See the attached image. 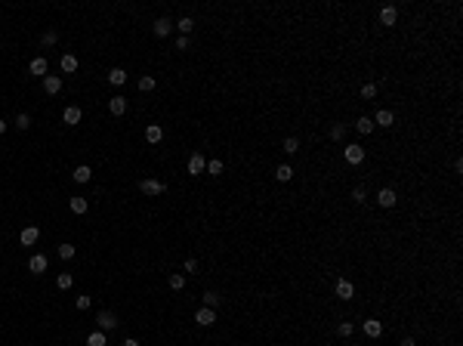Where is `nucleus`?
Here are the masks:
<instances>
[{"label":"nucleus","mask_w":463,"mask_h":346,"mask_svg":"<svg viewBox=\"0 0 463 346\" xmlns=\"http://www.w3.org/2000/svg\"><path fill=\"white\" fill-rule=\"evenodd\" d=\"M195 322L201 325V328H210L216 322V309H210V306H201L198 312H195Z\"/></svg>","instance_id":"1"},{"label":"nucleus","mask_w":463,"mask_h":346,"mask_svg":"<svg viewBox=\"0 0 463 346\" xmlns=\"http://www.w3.org/2000/svg\"><path fill=\"white\" fill-rule=\"evenodd\" d=\"M139 189H142V195H164V182L161 180H142L139 182Z\"/></svg>","instance_id":"2"},{"label":"nucleus","mask_w":463,"mask_h":346,"mask_svg":"<svg viewBox=\"0 0 463 346\" xmlns=\"http://www.w3.org/2000/svg\"><path fill=\"white\" fill-rule=\"evenodd\" d=\"M361 331H365L370 340H377V337L383 334V322H377V318H365V322H361Z\"/></svg>","instance_id":"3"},{"label":"nucleus","mask_w":463,"mask_h":346,"mask_svg":"<svg viewBox=\"0 0 463 346\" xmlns=\"http://www.w3.org/2000/svg\"><path fill=\"white\" fill-rule=\"evenodd\" d=\"M361 161H365V148H361L358 142H352V146H346V164H352V167H355V164H361Z\"/></svg>","instance_id":"4"},{"label":"nucleus","mask_w":463,"mask_h":346,"mask_svg":"<svg viewBox=\"0 0 463 346\" xmlns=\"http://www.w3.org/2000/svg\"><path fill=\"white\" fill-rule=\"evenodd\" d=\"M37 238H40V229H37V226H25V229L19 232V241L25 244V247H31V244H37Z\"/></svg>","instance_id":"5"},{"label":"nucleus","mask_w":463,"mask_h":346,"mask_svg":"<svg viewBox=\"0 0 463 346\" xmlns=\"http://www.w3.org/2000/svg\"><path fill=\"white\" fill-rule=\"evenodd\" d=\"M336 297H340V300H352V297H355V284H352L349 278H340V281H336Z\"/></svg>","instance_id":"6"},{"label":"nucleus","mask_w":463,"mask_h":346,"mask_svg":"<svg viewBox=\"0 0 463 346\" xmlns=\"http://www.w3.org/2000/svg\"><path fill=\"white\" fill-rule=\"evenodd\" d=\"M96 322H99V331H114V328H117V315L105 309V312H99Z\"/></svg>","instance_id":"7"},{"label":"nucleus","mask_w":463,"mask_h":346,"mask_svg":"<svg viewBox=\"0 0 463 346\" xmlns=\"http://www.w3.org/2000/svg\"><path fill=\"white\" fill-rule=\"evenodd\" d=\"M47 71H49V65H47V59H44V56L31 59V65H28V74H34V78H47Z\"/></svg>","instance_id":"8"},{"label":"nucleus","mask_w":463,"mask_h":346,"mask_svg":"<svg viewBox=\"0 0 463 346\" xmlns=\"http://www.w3.org/2000/svg\"><path fill=\"white\" fill-rule=\"evenodd\" d=\"M204 170H207L204 155H201V151H195V155L189 158V173H192V176H198V173H204Z\"/></svg>","instance_id":"9"},{"label":"nucleus","mask_w":463,"mask_h":346,"mask_svg":"<svg viewBox=\"0 0 463 346\" xmlns=\"http://www.w3.org/2000/svg\"><path fill=\"white\" fill-rule=\"evenodd\" d=\"M395 201H399V198H395V189H389V185L377 192V204H380V207H395Z\"/></svg>","instance_id":"10"},{"label":"nucleus","mask_w":463,"mask_h":346,"mask_svg":"<svg viewBox=\"0 0 463 346\" xmlns=\"http://www.w3.org/2000/svg\"><path fill=\"white\" fill-rule=\"evenodd\" d=\"M392 124H395V115L389 108H380V112L374 115V127H392Z\"/></svg>","instance_id":"11"},{"label":"nucleus","mask_w":463,"mask_h":346,"mask_svg":"<svg viewBox=\"0 0 463 346\" xmlns=\"http://www.w3.org/2000/svg\"><path fill=\"white\" fill-rule=\"evenodd\" d=\"M151 28H155V34H158V37H167V34L173 31V22L167 19V16H161V19H155V25H151Z\"/></svg>","instance_id":"12"},{"label":"nucleus","mask_w":463,"mask_h":346,"mask_svg":"<svg viewBox=\"0 0 463 346\" xmlns=\"http://www.w3.org/2000/svg\"><path fill=\"white\" fill-rule=\"evenodd\" d=\"M44 90L49 93V96H56V93L62 90V78H59V74H47V78H44Z\"/></svg>","instance_id":"13"},{"label":"nucleus","mask_w":463,"mask_h":346,"mask_svg":"<svg viewBox=\"0 0 463 346\" xmlns=\"http://www.w3.org/2000/svg\"><path fill=\"white\" fill-rule=\"evenodd\" d=\"M80 117H83V112H80L78 105H68V108L62 112V121H65V124H71V127H74V124H80Z\"/></svg>","instance_id":"14"},{"label":"nucleus","mask_w":463,"mask_h":346,"mask_svg":"<svg viewBox=\"0 0 463 346\" xmlns=\"http://www.w3.org/2000/svg\"><path fill=\"white\" fill-rule=\"evenodd\" d=\"M59 68H62L65 74H71V71H78V56H74V53H65L62 59H59Z\"/></svg>","instance_id":"15"},{"label":"nucleus","mask_w":463,"mask_h":346,"mask_svg":"<svg viewBox=\"0 0 463 346\" xmlns=\"http://www.w3.org/2000/svg\"><path fill=\"white\" fill-rule=\"evenodd\" d=\"M28 269H31V272H34V275L47 272V257H44V254H34V257L28 260Z\"/></svg>","instance_id":"16"},{"label":"nucleus","mask_w":463,"mask_h":346,"mask_svg":"<svg viewBox=\"0 0 463 346\" xmlns=\"http://www.w3.org/2000/svg\"><path fill=\"white\" fill-rule=\"evenodd\" d=\"M108 112L121 117L124 112H127V99H124V96H112V102H108Z\"/></svg>","instance_id":"17"},{"label":"nucleus","mask_w":463,"mask_h":346,"mask_svg":"<svg viewBox=\"0 0 463 346\" xmlns=\"http://www.w3.org/2000/svg\"><path fill=\"white\" fill-rule=\"evenodd\" d=\"M275 180H278V182L293 180V167H290V164H278V167H275Z\"/></svg>","instance_id":"18"},{"label":"nucleus","mask_w":463,"mask_h":346,"mask_svg":"<svg viewBox=\"0 0 463 346\" xmlns=\"http://www.w3.org/2000/svg\"><path fill=\"white\" fill-rule=\"evenodd\" d=\"M108 83L124 87V83H127V71H124V68H112V71H108Z\"/></svg>","instance_id":"19"},{"label":"nucleus","mask_w":463,"mask_h":346,"mask_svg":"<svg viewBox=\"0 0 463 346\" xmlns=\"http://www.w3.org/2000/svg\"><path fill=\"white\" fill-rule=\"evenodd\" d=\"M145 139H148V142H161V139H164L161 124H148V127H145Z\"/></svg>","instance_id":"20"},{"label":"nucleus","mask_w":463,"mask_h":346,"mask_svg":"<svg viewBox=\"0 0 463 346\" xmlns=\"http://www.w3.org/2000/svg\"><path fill=\"white\" fill-rule=\"evenodd\" d=\"M71 176H74V182H90V180H93V170H90L87 164H80V167H74Z\"/></svg>","instance_id":"21"},{"label":"nucleus","mask_w":463,"mask_h":346,"mask_svg":"<svg viewBox=\"0 0 463 346\" xmlns=\"http://www.w3.org/2000/svg\"><path fill=\"white\" fill-rule=\"evenodd\" d=\"M176 28L182 31V37H189L192 31H195V19H192V16H182V19L176 22Z\"/></svg>","instance_id":"22"},{"label":"nucleus","mask_w":463,"mask_h":346,"mask_svg":"<svg viewBox=\"0 0 463 346\" xmlns=\"http://www.w3.org/2000/svg\"><path fill=\"white\" fill-rule=\"evenodd\" d=\"M395 19H399V10H395V6H383L380 10V22L383 25H395Z\"/></svg>","instance_id":"23"},{"label":"nucleus","mask_w":463,"mask_h":346,"mask_svg":"<svg viewBox=\"0 0 463 346\" xmlns=\"http://www.w3.org/2000/svg\"><path fill=\"white\" fill-rule=\"evenodd\" d=\"M167 284H170V291H182L185 288V275L182 272H173L170 278H167Z\"/></svg>","instance_id":"24"},{"label":"nucleus","mask_w":463,"mask_h":346,"mask_svg":"<svg viewBox=\"0 0 463 346\" xmlns=\"http://www.w3.org/2000/svg\"><path fill=\"white\" fill-rule=\"evenodd\" d=\"M71 284H74V275H71V272H62V275L56 278V288H59V291H68Z\"/></svg>","instance_id":"25"},{"label":"nucleus","mask_w":463,"mask_h":346,"mask_svg":"<svg viewBox=\"0 0 463 346\" xmlns=\"http://www.w3.org/2000/svg\"><path fill=\"white\" fill-rule=\"evenodd\" d=\"M87 346H108V340H105V331H93V334L87 337Z\"/></svg>","instance_id":"26"},{"label":"nucleus","mask_w":463,"mask_h":346,"mask_svg":"<svg viewBox=\"0 0 463 346\" xmlns=\"http://www.w3.org/2000/svg\"><path fill=\"white\" fill-rule=\"evenodd\" d=\"M355 130L361 133V136H367V133L374 130V121H370V117H358V121H355Z\"/></svg>","instance_id":"27"},{"label":"nucleus","mask_w":463,"mask_h":346,"mask_svg":"<svg viewBox=\"0 0 463 346\" xmlns=\"http://www.w3.org/2000/svg\"><path fill=\"white\" fill-rule=\"evenodd\" d=\"M220 303H223V297H220V294H216V291H204V306L216 309V306H220Z\"/></svg>","instance_id":"28"},{"label":"nucleus","mask_w":463,"mask_h":346,"mask_svg":"<svg viewBox=\"0 0 463 346\" xmlns=\"http://www.w3.org/2000/svg\"><path fill=\"white\" fill-rule=\"evenodd\" d=\"M68 207H71V214H87V198H71Z\"/></svg>","instance_id":"29"},{"label":"nucleus","mask_w":463,"mask_h":346,"mask_svg":"<svg viewBox=\"0 0 463 346\" xmlns=\"http://www.w3.org/2000/svg\"><path fill=\"white\" fill-rule=\"evenodd\" d=\"M155 87H158V83H155V78H151V74H142V78H139V90H142V93H151Z\"/></svg>","instance_id":"30"},{"label":"nucleus","mask_w":463,"mask_h":346,"mask_svg":"<svg viewBox=\"0 0 463 346\" xmlns=\"http://www.w3.org/2000/svg\"><path fill=\"white\" fill-rule=\"evenodd\" d=\"M284 151H287V155H297V148H300V139L297 136H287L284 139V146H281Z\"/></svg>","instance_id":"31"},{"label":"nucleus","mask_w":463,"mask_h":346,"mask_svg":"<svg viewBox=\"0 0 463 346\" xmlns=\"http://www.w3.org/2000/svg\"><path fill=\"white\" fill-rule=\"evenodd\" d=\"M207 173H213V176H220V173H223V161H220V158L207 161Z\"/></svg>","instance_id":"32"},{"label":"nucleus","mask_w":463,"mask_h":346,"mask_svg":"<svg viewBox=\"0 0 463 346\" xmlns=\"http://www.w3.org/2000/svg\"><path fill=\"white\" fill-rule=\"evenodd\" d=\"M59 257H62V260H71V257H74V244H59Z\"/></svg>","instance_id":"33"},{"label":"nucleus","mask_w":463,"mask_h":346,"mask_svg":"<svg viewBox=\"0 0 463 346\" xmlns=\"http://www.w3.org/2000/svg\"><path fill=\"white\" fill-rule=\"evenodd\" d=\"M346 136V124H334L331 127V139H343Z\"/></svg>","instance_id":"34"},{"label":"nucleus","mask_w":463,"mask_h":346,"mask_svg":"<svg viewBox=\"0 0 463 346\" xmlns=\"http://www.w3.org/2000/svg\"><path fill=\"white\" fill-rule=\"evenodd\" d=\"M56 40H59V34H56V31H44V37H40V44H44V47H53Z\"/></svg>","instance_id":"35"},{"label":"nucleus","mask_w":463,"mask_h":346,"mask_svg":"<svg viewBox=\"0 0 463 346\" xmlns=\"http://www.w3.org/2000/svg\"><path fill=\"white\" fill-rule=\"evenodd\" d=\"M352 331H355V325H352V322H343L340 328H336V334H340V337H352Z\"/></svg>","instance_id":"36"},{"label":"nucleus","mask_w":463,"mask_h":346,"mask_svg":"<svg viewBox=\"0 0 463 346\" xmlns=\"http://www.w3.org/2000/svg\"><path fill=\"white\" fill-rule=\"evenodd\" d=\"M361 96H365V99H374V96H377V83H365V87H361Z\"/></svg>","instance_id":"37"},{"label":"nucleus","mask_w":463,"mask_h":346,"mask_svg":"<svg viewBox=\"0 0 463 346\" xmlns=\"http://www.w3.org/2000/svg\"><path fill=\"white\" fill-rule=\"evenodd\" d=\"M90 303H93V300L87 297V294H80V297H78V300H74V306H78V309L83 312V309H90Z\"/></svg>","instance_id":"38"},{"label":"nucleus","mask_w":463,"mask_h":346,"mask_svg":"<svg viewBox=\"0 0 463 346\" xmlns=\"http://www.w3.org/2000/svg\"><path fill=\"white\" fill-rule=\"evenodd\" d=\"M16 127H19V130H28V127H31V117H28V115H19V117H16Z\"/></svg>","instance_id":"39"},{"label":"nucleus","mask_w":463,"mask_h":346,"mask_svg":"<svg viewBox=\"0 0 463 346\" xmlns=\"http://www.w3.org/2000/svg\"><path fill=\"white\" fill-rule=\"evenodd\" d=\"M365 198H367V192L361 189V185H358V189H352V201H355V204H361Z\"/></svg>","instance_id":"40"},{"label":"nucleus","mask_w":463,"mask_h":346,"mask_svg":"<svg viewBox=\"0 0 463 346\" xmlns=\"http://www.w3.org/2000/svg\"><path fill=\"white\" fill-rule=\"evenodd\" d=\"M195 269H198V260L189 257V260H185V272H195Z\"/></svg>","instance_id":"41"},{"label":"nucleus","mask_w":463,"mask_h":346,"mask_svg":"<svg viewBox=\"0 0 463 346\" xmlns=\"http://www.w3.org/2000/svg\"><path fill=\"white\" fill-rule=\"evenodd\" d=\"M176 49H189V37H179V40H176Z\"/></svg>","instance_id":"42"},{"label":"nucleus","mask_w":463,"mask_h":346,"mask_svg":"<svg viewBox=\"0 0 463 346\" xmlns=\"http://www.w3.org/2000/svg\"><path fill=\"white\" fill-rule=\"evenodd\" d=\"M124 346H139V340H136V337H127V340H124Z\"/></svg>","instance_id":"43"},{"label":"nucleus","mask_w":463,"mask_h":346,"mask_svg":"<svg viewBox=\"0 0 463 346\" xmlns=\"http://www.w3.org/2000/svg\"><path fill=\"white\" fill-rule=\"evenodd\" d=\"M401 346H414V337H405V340H401Z\"/></svg>","instance_id":"44"},{"label":"nucleus","mask_w":463,"mask_h":346,"mask_svg":"<svg viewBox=\"0 0 463 346\" xmlns=\"http://www.w3.org/2000/svg\"><path fill=\"white\" fill-rule=\"evenodd\" d=\"M0 133H6V121H3V117H0Z\"/></svg>","instance_id":"45"}]
</instances>
